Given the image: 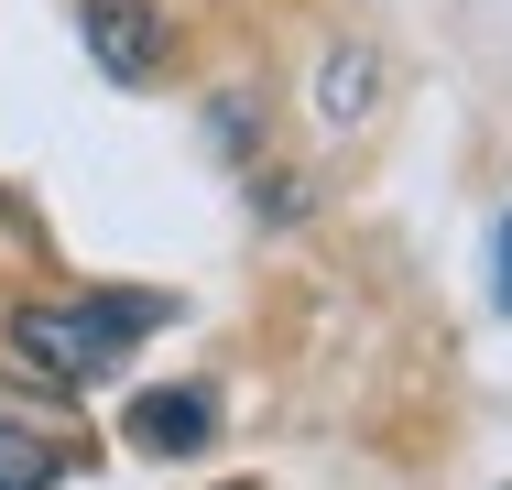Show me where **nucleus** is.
I'll list each match as a JSON object with an SVG mask.
<instances>
[{
  "mask_svg": "<svg viewBox=\"0 0 512 490\" xmlns=\"http://www.w3.org/2000/svg\"><path fill=\"white\" fill-rule=\"evenodd\" d=\"M77 33H88V66L120 77V88H153V77H164V55H175L153 0H77Z\"/></svg>",
  "mask_w": 512,
  "mask_h": 490,
  "instance_id": "2",
  "label": "nucleus"
},
{
  "mask_svg": "<svg viewBox=\"0 0 512 490\" xmlns=\"http://www.w3.org/2000/svg\"><path fill=\"white\" fill-rule=\"evenodd\" d=\"M491 294L512 305V207H502V240H491Z\"/></svg>",
  "mask_w": 512,
  "mask_h": 490,
  "instance_id": "8",
  "label": "nucleus"
},
{
  "mask_svg": "<svg viewBox=\"0 0 512 490\" xmlns=\"http://www.w3.org/2000/svg\"><path fill=\"white\" fill-rule=\"evenodd\" d=\"M251 218L295 229V218H306V175H251Z\"/></svg>",
  "mask_w": 512,
  "mask_h": 490,
  "instance_id": "7",
  "label": "nucleus"
},
{
  "mask_svg": "<svg viewBox=\"0 0 512 490\" xmlns=\"http://www.w3.org/2000/svg\"><path fill=\"white\" fill-rule=\"evenodd\" d=\"M371 109H382V55L371 44H327V66H316V131L349 142Z\"/></svg>",
  "mask_w": 512,
  "mask_h": 490,
  "instance_id": "3",
  "label": "nucleus"
},
{
  "mask_svg": "<svg viewBox=\"0 0 512 490\" xmlns=\"http://www.w3.org/2000/svg\"><path fill=\"white\" fill-rule=\"evenodd\" d=\"M207 142L240 164V153L262 142V98H251V88H218V98H207Z\"/></svg>",
  "mask_w": 512,
  "mask_h": 490,
  "instance_id": "6",
  "label": "nucleus"
},
{
  "mask_svg": "<svg viewBox=\"0 0 512 490\" xmlns=\"http://www.w3.org/2000/svg\"><path fill=\"white\" fill-rule=\"evenodd\" d=\"M66 480V458L44 447V436H22V425H0V490H55Z\"/></svg>",
  "mask_w": 512,
  "mask_h": 490,
  "instance_id": "5",
  "label": "nucleus"
},
{
  "mask_svg": "<svg viewBox=\"0 0 512 490\" xmlns=\"http://www.w3.org/2000/svg\"><path fill=\"white\" fill-rule=\"evenodd\" d=\"M175 316V294H77V305H22L11 316V360L55 392L120 382V360Z\"/></svg>",
  "mask_w": 512,
  "mask_h": 490,
  "instance_id": "1",
  "label": "nucleus"
},
{
  "mask_svg": "<svg viewBox=\"0 0 512 490\" xmlns=\"http://www.w3.org/2000/svg\"><path fill=\"white\" fill-rule=\"evenodd\" d=\"M207 436H218V392L207 382H175V392H142L131 403V447H164L175 458V447H207Z\"/></svg>",
  "mask_w": 512,
  "mask_h": 490,
  "instance_id": "4",
  "label": "nucleus"
}]
</instances>
